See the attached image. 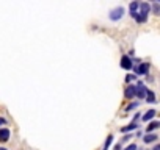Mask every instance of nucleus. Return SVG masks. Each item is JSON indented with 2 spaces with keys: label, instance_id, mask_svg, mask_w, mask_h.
<instances>
[{
  "label": "nucleus",
  "instance_id": "obj_23",
  "mask_svg": "<svg viewBox=\"0 0 160 150\" xmlns=\"http://www.w3.org/2000/svg\"><path fill=\"white\" fill-rule=\"evenodd\" d=\"M133 55H135V50H133V48H130V50H129V56L132 58Z\"/></svg>",
  "mask_w": 160,
  "mask_h": 150
},
{
  "label": "nucleus",
  "instance_id": "obj_12",
  "mask_svg": "<svg viewBox=\"0 0 160 150\" xmlns=\"http://www.w3.org/2000/svg\"><path fill=\"white\" fill-rule=\"evenodd\" d=\"M10 136H11L10 128H0V141L2 142H6L10 139Z\"/></svg>",
  "mask_w": 160,
  "mask_h": 150
},
{
  "label": "nucleus",
  "instance_id": "obj_26",
  "mask_svg": "<svg viewBox=\"0 0 160 150\" xmlns=\"http://www.w3.org/2000/svg\"><path fill=\"white\" fill-rule=\"evenodd\" d=\"M152 150H160V144H157V145H154V148Z\"/></svg>",
  "mask_w": 160,
  "mask_h": 150
},
{
  "label": "nucleus",
  "instance_id": "obj_27",
  "mask_svg": "<svg viewBox=\"0 0 160 150\" xmlns=\"http://www.w3.org/2000/svg\"><path fill=\"white\" fill-rule=\"evenodd\" d=\"M0 150H8V148H5V147H0Z\"/></svg>",
  "mask_w": 160,
  "mask_h": 150
},
{
  "label": "nucleus",
  "instance_id": "obj_8",
  "mask_svg": "<svg viewBox=\"0 0 160 150\" xmlns=\"http://www.w3.org/2000/svg\"><path fill=\"white\" fill-rule=\"evenodd\" d=\"M136 128H138V123H136V122H130L129 125H126V127H123V128H121V133L129 135L130 131H133V130H136Z\"/></svg>",
  "mask_w": 160,
  "mask_h": 150
},
{
  "label": "nucleus",
  "instance_id": "obj_25",
  "mask_svg": "<svg viewBox=\"0 0 160 150\" xmlns=\"http://www.w3.org/2000/svg\"><path fill=\"white\" fill-rule=\"evenodd\" d=\"M146 80H148V81H154V78L151 77V75H146Z\"/></svg>",
  "mask_w": 160,
  "mask_h": 150
},
{
  "label": "nucleus",
  "instance_id": "obj_5",
  "mask_svg": "<svg viewBox=\"0 0 160 150\" xmlns=\"http://www.w3.org/2000/svg\"><path fill=\"white\" fill-rule=\"evenodd\" d=\"M138 10H140V2H130L129 3V14L130 17H136V14H138Z\"/></svg>",
  "mask_w": 160,
  "mask_h": 150
},
{
  "label": "nucleus",
  "instance_id": "obj_20",
  "mask_svg": "<svg viewBox=\"0 0 160 150\" xmlns=\"http://www.w3.org/2000/svg\"><path fill=\"white\" fill-rule=\"evenodd\" d=\"M113 150H123V142H118L116 145H115V148Z\"/></svg>",
  "mask_w": 160,
  "mask_h": 150
},
{
  "label": "nucleus",
  "instance_id": "obj_18",
  "mask_svg": "<svg viewBox=\"0 0 160 150\" xmlns=\"http://www.w3.org/2000/svg\"><path fill=\"white\" fill-rule=\"evenodd\" d=\"M140 106V102H133V103H130V105H127L126 106V113H129V111H132V110H135V108H138Z\"/></svg>",
  "mask_w": 160,
  "mask_h": 150
},
{
  "label": "nucleus",
  "instance_id": "obj_19",
  "mask_svg": "<svg viewBox=\"0 0 160 150\" xmlns=\"http://www.w3.org/2000/svg\"><path fill=\"white\" fill-rule=\"evenodd\" d=\"M123 150H138V145L136 144H129L126 148H123Z\"/></svg>",
  "mask_w": 160,
  "mask_h": 150
},
{
  "label": "nucleus",
  "instance_id": "obj_11",
  "mask_svg": "<svg viewBox=\"0 0 160 150\" xmlns=\"http://www.w3.org/2000/svg\"><path fill=\"white\" fill-rule=\"evenodd\" d=\"M158 139V136L155 135V133H146L145 136H143V142L145 144H151V142H155Z\"/></svg>",
  "mask_w": 160,
  "mask_h": 150
},
{
  "label": "nucleus",
  "instance_id": "obj_24",
  "mask_svg": "<svg viewBox=\"0 0 160 150\" xmlns=\"http://www.w3.org/2000/svg\"><path fill=\"white\" fill-rule=\"evenodd\" d=\"M5 123H6V120L3 117H0V125H5Z\"/></svg>",
  "mask_w": 160,
  "mask_h": 150
},
{
  "label": "nucleus",
  "instance_id": "obj_7",
  "mask_svg": "<svg viewBox=\"0 0 160 150\" xmlns=\"http://www.w3.org/2000/svg\"><path fill=\"white\" fill-rule=\"evenodd\" d=\"M155 114H157V111L151 108V110H148V111L141 116V120H143V122H151V120L155 117Z\"/></svg>",
  "mask_w": 160,
  "mask_h": 150
},
{
  "label": "nucleus",
  "instance_id": "obj_13",
  "mask_svg": "<svg viewBox=\"0 0 160 150\" xmlns=\"http://www.w3.org/2000/svg\"><path fill=\"white\" fill-rule=\"evenodd\" d=\"M146 102L148 103H155L157 102V97H155V92L154 91H151V89H148V94H146Z\"/></svg>",
  "mask_w": 160,
  "mask_h": 150
},
{
  "label": "nucleus",
  "instance_id": "obj_2",
  "mask_svg": "<svg viewBox=\"0 0 160 150\" xmlns=\"http://www.w3.org/2000/svg\"><path fill=\"white\" fill-rule=\"evenodd\" d=\"M149 69H151V63H140L138 66H133V72L136 77H140V75H149Z\"/></svg>",
  "mask_w": 160,
  "mask_h": 150
},
{
  "label": "nucleus",
  "instance_id": "obj_9",
  "mask_svg": "<svg viewBox=\"0 0 160 150\" xmlns=\"http://www.w3.org/2000/svg\"><path fill=\"white\" fill-rule=\"evenodd\" d=\"M138 13L149 16V13H151V3H148V2H140V10H138Z\"/></svg>",
  "mask_w": 160,
  "mask_h": 150
},
{
  "label": "nucleus",
  "instance_id": "obj_6",
  "mask_svg": "<svg viewBox=\"0 0 160 150\" xmlns=\"http://www.w3.org/2000/svg\"><path fill=\"white\" fill-rule=\"evenodd\" d=\"M124 95H126V98H129V100L135 98V95H136V86H135V85H129V86L126 88V91H124Z\"/></svg>",
  "mask_w": 160,
  "mask_h": 150
},
{
  "label": "nucleus",
  "instance_id": "obj_10",
  "mask_svg": "<svg viewBox=\"0 0 160 150\" xmlns=\"http://www.w3.org/2000/svg\"><path fill=\"white\" fill-rule=\"evenodd\" d=\"M160 128V120H151L149 125L146 127V133H154V130Z\"/></svg>",
  "mask_w": 160,
  "mask_h": 150
},
{
  "label": "nucleus",
  "instance_id": "obj_14",
  "mask_svg": "<svg viewBox=\"0 0 160 150\" xmlns=\"http://www.w3.org/2000/svg\"><path fill=\"white\" fill-rule=\"evenodd\" d=\"M151 11H152V14L160 16V3L158 2H152L151 3Z\"/></svg>",
  "mask_w": 160,
  "mask_h": 150
},
{
  "label": "nucleus",
  "instance_id": "obj_15",
  "mask_svg": "<svg viewBox=\"0 0 160 150\" xmlns=\"http://www.w3.org/2000/svg\"><path fill=\"white\" fill-rule=\"evenodd\" d=\"M135 20H136V23H146L148 22V16L138 13V14H136V17H135Z\"/></svg>",
  "mask_w": 160,
  "mask_h": 150
},
{
  "label": "nucleus",
  "instance_id": "obj_22",
  "mask_svg": "<svg viewBox=\"0 0 160 150\" xmlns=\"http://www.w3.org/2000/svg\"><path fill=\"white\" fill-rule=\"evenodd\" d=\"M132 138H133L132 135H126V136L123 138V141H121V142H126V141H129V139H132Z\"/></svg>",
  "mask_w": 160,
  "mask_h": 150
},
{
  "label": "nucleus",
  "instance_id": "obj_4",
  "mask_svg": "<svg viewBox=\"0 0 160 150\" xmlns=\"http://www.w3.org/2000/svg\"><path fill=\"white\" fill-rule=\"evenodd\" d=\"M121 67L126 70H132L133 69V60L129 55H123L121 56Z\"/></svg>",
  "mask_w": 160,
  "mask_h": 150
},
{
  "label": "nucleus",
  "instance_id": "obj_17",
  "mask_svg": "<svg viewBox=\"0 0 160 150\" xmlns=\"http://www.w3.org/2000/svg\"><path fill=\"white\" fill-rule=\"evenodd\" d=\"M135 80H138V77H136L135 73H127V75H126V83H132V81H135Z\"/></svg>",
  "mask_w": 160,
  "mask_h": 150
},
{
  "label": "nucleus",
  "instance_id": "obj_21",
  "mask_svg": "<svg viewBox=\"0 0 160 150\" xmlns=\"http://www.w3.org/2000/svg\"><path fill=\"white\" fill-rule=\"evenodd\" d=\"M140 117H141V114H140V113H136V114L133 116V119H132V122H136V120H138Z\"/></svg>",
  "mask_w": 160,
  "mask_h": 150
},
{
  "label": "nucleus",
  "instance_id": "obj_1",
  "mask_svg": "<svg viewBox=\"0 0 160 150\" xmlns=\"http://www.w3.org/2000/svg\"><path fill=\"white\" fill-rule=\"evenodd\" d=\"M124 13H126L124 6H116V8L110 10V13H108V19H110L111 22H118V20H121V19L124 17Z\"/></svg>",
  "mask_w": 160,
  "mask_h": 150
},
{
  "label": "nucleus",
  "instance_id": "obj_3",
  "mask_svg": "<svg viewBox=\"0 0 160 150\" xmlns=\"http://www.w3.org/2000/svg\"><path fill=\"white\" fill-rule=\"evenodd\" d=\"M135 86H136V95H135V97H136V98H140V100L146 98V94H148V88L145 86V83L138 80V81H136V85H135Z\"/></svg>",
  "mask_w": 160,
  "mask_h": 150
},
{
  "label": "nucleus",
  "instance_id": "obj_16",
  "mask_svg": "<svg viewBox=\"0 0 160 150\" xmlns=\"http://www.w3.org/2000/svg\"><path fill=\"white\" fill-rule=\"evenodd\" d=\"M113 138H115L113 135H108V136H107V139H105V142H104V148H102V150H108V148H110V145H111V142H113Z\"/></svg>",
  "mask_w": 160,
  "mask_h": 150
}]
</instances>
